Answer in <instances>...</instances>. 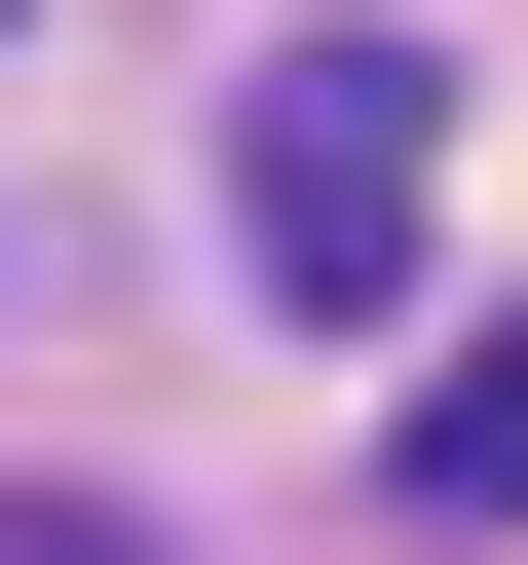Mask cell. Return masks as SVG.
<instances>
[{
  "mask_svg": "<svg viewBox=\"0 0 528 565\" xmlns=\"http://www.w3.org/2000/svg\"><path fill=\"white\" fill-rule=\"evenodd\" d=\"M0 565H151V527H114V490H0Z\"/></svg>",
  "mask_w": 528,
  "mask_h": 565,
  "instance_id": "obj_3",
  "label": "cell"
},
{
  "mask_svg": "<svg viewBox=\"0 0 528 565\" xmlns=\"http://www.w3.org/2000/svg\"><path fill=\"white\" fill-rule=\"evenodd\" d=\"M226 226L303 264V302H378V264L453 226V76H415V39H264V114H226Z\"/></svg>",
  "mask_w": 528,
  "mask_h": 565,
  "instance_id": "obj_1",
  "label": "cell"
},
{
  "mask_svg": "<svg viewBox=\"0 0 528 565\" xmlns=\"http://www.w3.org/2000/svg\"><path fill=\"white\" fill-rule=\"evenodd\" d=\"M415 490H453V527H528V340H490V377L415 415Z\"/></svg>",
  "mask_w": 528,
  "mask_h": 565,
  "instance_id": "obj_2",
  "label": "cell"
}]
</instances>
